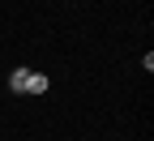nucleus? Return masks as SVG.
<instances>
[{"label":"nucleus","instance_id":"f257e3e1","mask_svg":"<svg viewBox=\"0 0 154 141\" xmlns=\"http://www.w3.org/2000/svg\"><path fill=\"white\" fill-rule=\"evenodd\" d=\"M47 90H51L47 73H30V77H26V94H47Z\"/></svg>","mask_w":154,"mask_h":141},{"label":"nucleus","instance_id":"f03ea898","mask_svg":"<svg viewBox=\"0 0 154 141\" xmlns=\"http://www.w3.org/2000/svg\"><path fill=\"white\" fill-rule=\"evenodd\" d=\"M26 77H30V69H13L9 73V90L13 94H26Z\"/></svg>","mask_w":154,"mask_h":141}]
</instances>
